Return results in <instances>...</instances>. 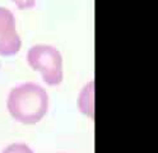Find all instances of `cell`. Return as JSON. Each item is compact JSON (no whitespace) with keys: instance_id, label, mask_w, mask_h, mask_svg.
<instances>
[{"instance_id":"cell-6","label":"cell","mask_w":158,"mask_h":153,"mask_svg":"<svg viewBox=\"0 0 158 153\" xmlns=\"http://www.w3.org/2000/svg\"><path fill=\"white\" fill-rule=\"evenodd\" d=\"M12 2H13L19 9L33 8L35 4H36V0H12Z\"/></svg>"},{"instance_id":"cell-3","label":"cell","mask_w":158,"mask_h":153,"mask_svg":"<svg viewBox=\"0 0 158 153\" xmlns=\"http://www.w3.org/2000/svg\"><path fill=\"white\" fill-rule=\"evenodd\" d=\"M22 41L17 32L15 19L8 8L0 6V55L12 56L21 50Z\"/></svg>"},{"instance_id":"cell-4","label":"cell","mask_w":158,"mask_h":153,"mask_svg":"<svg viewBox=\"0 0 158 153\" xmlns=\"http://www.w3.org/2000/svg\"><path fill=\"white\" fill-rule=\"evenodd\" d=\"M79 108L84 115L93 117V82H89L82 89L78 100Z\"/></svg>"},{"instance_id":"cell-2","label":"cell","mask_w":158,"mask_h":153,"mask_svg":"<svg viewBox=\"0 0 158 153\" xmlns=\"http://www.w3.org/2000/svg\"><path fill=\"white\" fill-rule=\"evenodd\" d=\"M29 66L38 70L48 86H59L63 82V57L56 47L50 45H35L28 50Z\"/></svg>"},{"instance_id":"cell-5","label":"cell","mask_w":158,"mask_h":153,"mask_svg":"<svg viewBox=\"0 0 158 153\" xmlns=\"http://www.w3.org/2000/svg\"><path fill=\"white\" fill-rule=\"evenodd\" d=\"M2 153H35V152L31 149V147H28L24 143H13V144H9L8 147H5Z\"/></svg>"},{"instance_id":"cell-1","label":"cell","mask_w":158,"mask_h":153,"mask_svg":"<svg viewBox=\"0 0 158 153\" xmlns=\"http://www.w3.org/2000/svg\"><path fill=\"white\" fill-rule=\"evenodd\" d=\"M6 107L14 120L32 125L47 114L48 95L44 87L28 82L10 89Z\"/></svg>"}]
</instances>
